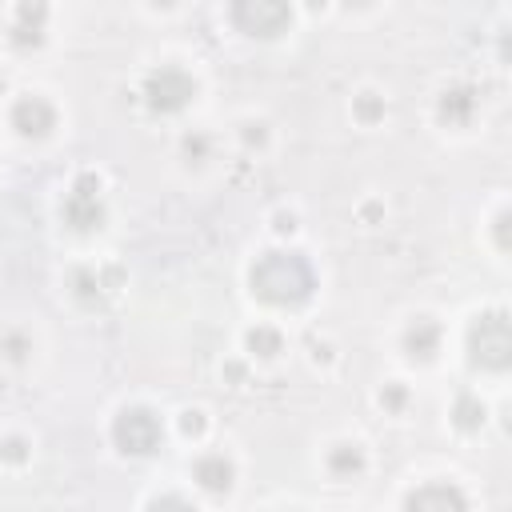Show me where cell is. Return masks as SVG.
<instances>
[{
    "label": "cell",
    "instance_id": "obj_1",
    "mask_svg": "<svg viewBox=\"0 0 512 512\" xmlns=\"http://www.w3.org/2000/svg\"><path fill=\"white\" fill-rule=\"evenodd\" d=\"M252 292L268 304H300L312 296V268L300 252H264L256 264H252Z\"/></svg>",
    "mask_w": 512,
    "mask_h": 512
},
{
    "label": "cell",
    "instance_id": "obj_2",
    "mask_svg": "<svg viewBox=\"0 0 512 512\" xmlns=\"http://www.w3.org/2000/svg\"><path fill=\"white\" fill-rule=\"evenodd\" d=\"M468 356H472V364L492 368V372L508 368V360H512V324H508L504 312L476 316V324L468 328Z\"/></svg>",
    "mask_w": 512,
    "mask_h": 512
},
{
    "label": "cell",
    "instance_id": "obj_3",
    "mask_svg": "<svg viewBox=\"0 0 512 512\" xmlns=\"http://www.w3.org/2000/svg\"><path fill=\"white\" fill-rule=\"evenodd\" d=\"M112 436H116V444H120L124 452L148 456V452L160 448L164 428H160V416H156V412H148V408H124V412L116 416V424H112Z\"/></svg>",
    "mask_w": 512,
    "mask_h": 512
},
{
    "label": "cell",
    "instance_id": "obj_4",
    "mask_svg": "<svg viewBox=\"0 0 512 512\" xmlns=\"http://www.w3.org/2000/svg\"><path fill=\"white\" fill-rule=\"evenodd\" d=\"M144 96H148V108L152 112H180L192 96H196V80L184 72V68H156L144 84Z\"/></svg>",
    "mask_w": 512,
    "mask_h": 512
},
{
    "label": "cell",
    "instance_id": "obj_5",
    "mask_svg": "<svg viewBox=\"0 0 512 512\" xmlns=\"http://www.w3.org/2000/svg\"><path fill=\"white\" fill-rule=\"evenodd\" d=\"M232 20L248 36H276L292 20V12L280 0H240V4H232Z\"/></svg>",
    "mask_w": 512,
    "mask_h": 512
},
{
    "label": "cell",
    "instance_id": "obj_6",
    "mask_svg": "<svg viewBox=\"0 0 512 512\" xmlns=\"http://www.w3.org/2000/svg\"><path fill=\"white\" fill-rule=\"evenodd\" d=\"M64 220L76 232H92L104 224V200H100V184L92 176H80L76 188L64 196Z\"/></svg>",
    "mask_w": 512,
    "mask_h": 512
},
{
    "label": "cell",
    "instance_id": "obj_7",
    "mask_svg": "<svg viewBox=\"0 0 512 512\" xmlns=\"http://www.w3.org/2000/svg\"><path fill=\"white\" fill-rule=\"evenodd\" d=\"M12 128H16L20 136H28V140H40V136H48V132L56 128V112H52L48 100L24 96V100L12 104Z\"/></svg>",
    "mask_w": 512,
    "mask_h": 512
},
{
    "label": "cell",
    "instance_id": "obj_8",
    "mask_svg": "<svg viewBox=\"0 0 512 512\" xmlns=\"http://www.w3.org/2000/svg\"><path fill=\"white\" fill-rule=\"evenodd\" d=\"M404 512H468V504L452 484H424L408 496Z\"/></svg>",
    "mask_w": 512,
    "mask_h": 512
},
{
    "label": "cell",
    "instance_id": "obj_9",
    "mask_svg": "<svg viewBox=\"0 0 512 512\" xmlns=\"http://www.w3.org/2000/svg\"><path fill=\"white\" fill-rule=\"evenodd\" d=\"M192 476H196L200 488H208V492H228V488H232V464H228L220 452L200 456L196 468H192Z\"/></svg>",
    "mask_w": 512,
    "mask_h": 512
},
{
    "label": "cell",
    "instance_id": "obj_10",
    "mask_svg": "<svg viewBox=\"0 0 512 512\" xmlns=\"http://www.w3.org/2000/svg\"><path fill=\"white\" fill-rule=\"evenodd\" d=\"M476 112V92L472 88H448L444 100H440V116L448 124H468Z\"/></svg>",
    "mask_w": 512,
    "mask_h": 512
},
{
    "label": "cell",
    "instance_id": "obj_11",
    "mask_svg": "<svg viewBox=\"0 0 512 512\" xmlns=\"http://www.w3.org/2000/svg\"><path fill=\"white\" fill-rule=\"evenodd\" d=\"M40 24H44V8H40V4H24V8L16 12V24H12V40H16L20 48H28V44H40Z\"/></svg>",
    "mask_w": 512,
    "mask_h": 512
},
{
    "label": "cell",
    "instance_id": "obj_12",
    "mask_svg": "<svg viewBox=\"0 0 512 512\" xmlns=\"http://www.w3.org/2000/svg\"><path fill=\"white\" fill-rule=\"evenodd\" d=\"M404 344H408V352H412V356H420V360H428V356L436 352V344H440V328H436L432 320H416V324L408 328V336H404Z\"/></svg>",
    "mask_w": 512,
    "mask_h": 512
},
{
    "label": "cell",
    "instance_id": "obj_13",
    "mask_svg": "<svg viewBox=\"0 0 512 512\" xmlns=\"http://www.w3.org/2000/svg\"><path fill=\"white\" fill-rule=\"evenodd\" d=\"M248 348H252L256 356H276V352H280V332H272V328H252V332H248Z\"/></svg>",
    "mask_w": 512,
    "mask_h": 512
},
{
    "label": "cell",
    "instance_id": "obj_14",
    "mask_svg": "<svg viewBox=\"0 0 512 512\" xmlns=\"http://www.w3.org/2000/svg\"><path fill=\"white\" fill-rule=\"evenodd\" d=\"M456 424H460V428L484 424V404H476L472 396H460V400H456Z\"/></svg>",
    "mask_w": 512,
    "mask_h": 512
},
{
    "label": "cell",
    "instance_id": "obj_15",
    "mask_svg": "<svg viewBox=\"0 0 512 512\" xmlns=\"http://www.w3.org/2000/svg\"><path fill=\"white\" fill-rule=\"evenodd\" d=\"M328 464H332V472H356V468H360V452H356L352 444H340V448L328 456Z\"/></svg>",
    "mask_w": 512,
    "mask_h": 512
},
{
    "label": "cell",
    "instance_id": "obj_16",
    "mask_svg": "<svg viewBox=\"0 0 512 512\" xmlns=\"http://www.w3.org/2000/svg\"><path fill=\"white\" fill-rule=\"evenodd\" d=\"M148 512H196V508L188 500H180V496H160V500H152Z\"/></svg>",
    "mask_w": 512,
    "mask_h": 512
},
{
    "label": "cell",
    "instance_id": "obj_17",
    "mask_svg": "<svg viewBox=\"0 0 512 512\" xmlns=\"http://www.w3.org/2000/svg\"><path fill=\"white\" fill-rule=\"evenodd\" d=\"M496 240H500V248H508V212L496 220Z\"/></svg>",
    "mask_w": 512,
    "mask_h": 512
},
{
    "label": "cell",
    "instance_id": "obj_18",
    "mask_svg": "<svg viewBox=\"0 0 512 512\" xmlns=\"http://www.w3.org/2000/svg\"><path fill=\"white\" fill-rule=\"evenodd\" d=\"M200 428H204L200 412H188V416H184V432H200Z\"/></svg>",
    "mask_w": 512,
    "mask_h": 512
}]
</instances>
